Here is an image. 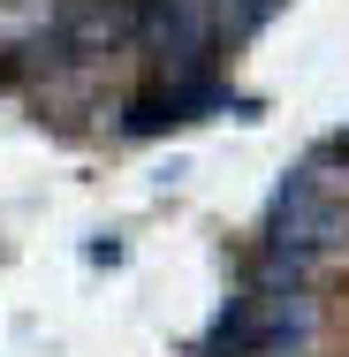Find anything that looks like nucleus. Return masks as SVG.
I'll return each instance as SVG.
<instances>
[{
	"mask_svg": "<svg viewBox=\"0 0 349 357\" xmlns=\"http://www.w3.org/2000/svg\"><path fill=\"white\" fill-rule=\"evenodd\" d=\"M137 31L160 46V61L175 76H198L212 54L220 15H212V0H137Z\"/></svg>",
	"mask_w": 349,
	"mask_h": 357,
	"instance_id": "7ed1b4c3",
	"label": "nucleus"
},
{
	"mask_svg": "<svg viewBox=\"0 0 349 357\" xmlns=\"http://www.w3.org/2000/svg\"><path fill=\"white\" fill-rule=\"evenodd\" d=\"M130 31H137V0H84V8L61 15V38H76V46H84V38H107V46H114V38H130Z\"/></svg>",
	"mask_w": 349,
	"mask_h": 357,
	"instance_id": "20e7f679",
	"label": "nucleus"
},
{
	"mask_svg": "<svg viewBox=\"0 0 349 357\" xmlns=\"http://www.w3.org/2000/svg\"><path fill=\"white\" fill-rule=\"evenodd\" d=\"M349 236V198L334 190L327 167H296L274 198V220H266V251L281 266H304V259H327Z\"/></svg>",
	"mask_w": 349,
	"mask_h": 357,
	"instance_id": "f03ea898",
	"label": "nucleus"
},
{
	"mask_svg": "<svg viewBox=\"0 0 349 357\" xmlns=\"http://www.w3.org/2000/svg\"><path fill=\"white\" fill-rule=\"evenodd\" d=\"M304 335H311V296L296 282V266L274 259L243 296H228V312L205 335V357H274L288 342H304Z\"/></svg>",
	"mask_w": 349,
	"mask_h": 357,
	"instance_id": "f257e3e1",
	"label": "nucleus"
}]
</instances>
